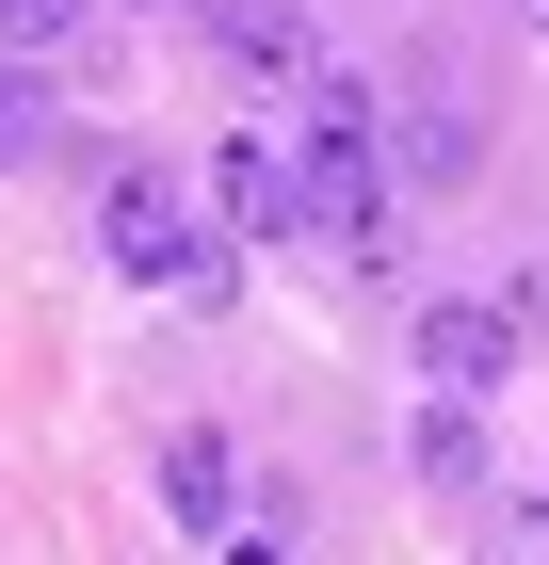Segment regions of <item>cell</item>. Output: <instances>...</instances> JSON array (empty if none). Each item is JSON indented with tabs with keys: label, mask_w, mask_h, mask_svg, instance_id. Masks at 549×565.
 Listing matches in <instances>:
<instances>
[{
	"label": "cell",
	"mask_w": 549,
	"mask_h": 565,
	"mask_svg": "<svg viewBox=\"0 0 549 565\" xmlns=\"http://www.w3.org/2000/svg\"><path fill=\"white\" fill-rule=\"evenodd\" d=\"M292 243H324V259H388V146H372V97L307 82V130H292Z\"/></svg>",
	"instance_id": "1"
},
{
	"label": "cell",
	"mask_w": 549,
	"mask_h": 565,
	"mask_svg": "<svg viewBox=\"0 0 549 565\" xmlns=\"http://www.w3.org/2000/svg\"><path fill=\"white\" fill-rule=\"evenodd\" d=\"M97 259H114L129 291H194V307L226 291L211 211H194V178H162V162H114V194H97Z\"/></svg>",
	"instance_id": "2"
},
{
	"label": "cell",
	"mask_w": 549,
	"mask_h": 565,
	"mask_svg": "<svg viewBox=\"0 0 549 565\" xmlns=\"http://www.w3.org/2000/svg\"><path fill=\"white\" fill-rule=\"evenodd\" d=\"M421 372H436V388H468V404H485V388L517 372V307H485V291L421 307Z\"/></svg>",
	"instance_id": "3"
},
{
	"label": "cell",
	"mask_w": 549,
	"mask_h": 565,
	"mask_svg": "<svg viewBox=\"0 0 549 565\" xmlns=\"http://www.w3.org/2000/svg\"><path fill=\"white\" fill-rule=\"evenodd\" d=\"M226 65L243 82H324V17L307 0H226Z\"/></svg>",
	"instance_id": "4"
},
{
	"label": "cell",
	"mask_w": 549,
	"mask_h": 565,
	"mask_svg": "<svg viewBox=\"0 0 549 565\" xmlns=\"http://www.w3.org/2000/svg\"><path fill=\"white\" fill-rule=\"evenodd\" d=\"M211 226L292 243V146H226V162H211Z\"/></svg>",
	"instance_id": "5"
},
{
	"label": "cell",
	"mask_w": 549,
	"mask_h": 565,
	"mask_svg": "<svg viewBox=\"0 0 549 565\" xmlns=\"http://www.w3.org/2000/svg\"><path fill=\"white\" fill-rule=\"evenodd\" d=\"M162 518H178V533H243V484H226V436H162Z\"/></svg>",
	"instance_id": "6"
},
{
	"label": "cell",
	"mask_w": 549,
	"mask_h": 565,
	"mask_svg": "<svg viewBox=\"0 0 549 565\" xmlns=\"http://www.w3.org/2000/svg\"><path fill=\"white\" fill-rule=\"evenodd\" d=\"M404 452H421V484H468V469H485V436H468V388H436Z\"/></svg>",
	"instance_id": "7"
},
{
	"label": "cell",
	"mask_w": 549,
	"mask_h": 565,
	"mask_svg": "<svg viewBox=\"0 0 549 565\" xmlns=\"http://www.w3.org/2000/svg\"><path fill=\"white\" fill-rule=\"evenodd\" d=\"M82 17H97V0H0V49H17V65H49Z\"/></svg>",
	"instance_id": "8"
},
{
	"label": "cell",
	"mask_w": 549,
	"mask_h": 565,
	"mask_svg": "<svg viewBox=\"0 0 549 565\" xmlns=\"http://www.w3.org/2000/svg\"><path fill=\"white\" fill-rule=\"evenodd\" d=\"M17 146H49V114H33V82L0 65V162H17Z\"/></svg>",
	"instance_id": "9"
},
{
	"label": "cell",
	"mask_w": 549,
	"mask_h": 565,
	"mask_svg": "<svg viewBox=\"0 0 549 565\" xmlns=\"http://www.w3.org/2000/svg\"><path fill=\"white\" fill-rule=\"evenodd\" d=\"M146 17H226V0H146Z\"/></svg>",
	"instance_id": "10"
},
{
	"label": "cell",
	"mask_w": 549,
	"mask_h": 565,
	"mask_svg": "<svg viewBox=\"0 0 549 565\" xmlns=\"http://www.w3.org/2000/svg\"><path fill=\"white\" fill-rule=\"evenodd\" d=\"M534 307H549V275H534Z\"/></svg>",
	"instance_id": "11"
},
{
	"label": "cell",
	"mask_w": 549,
	"mask_h": 565,
	"mask_svg": "<svg viewBox=\"0 0 549 565\" xmlns=\"http://www.w3.org/2000/svg\"><path fill=\"white\" fill-rule=\"evenodd\" d=\"M534 533H549V501H534Z\"/></svg>",
	"instance_id": "12"
}]
</instances>
